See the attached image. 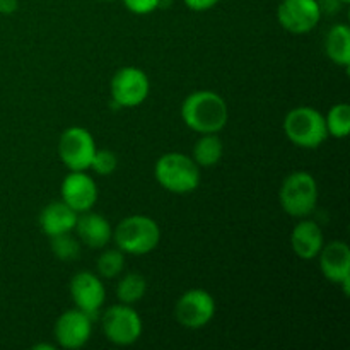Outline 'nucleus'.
<instances>
[{"label": "nucleus", "mask_w": 350, "mask_h": 350, "mask_svg": "<svg viewBox=\"0 0 350 350\" xmlns=\"http://www.w3.org/2000/svg\"><path fill=\"white\" fill-rule=\"evenodd\" d=\"M228 105L214 91H195L181 105V118L198 133H217L228 123Z\"/></svg>", "instance_id": "1"}, {"label": "nucleus", "mask_w": 350, "mask_h": 350, "mask_svg": "<svg viewBox=\"0 0 350 350\" xmlns=\"http://www.w3.org/2000/svg\"><path fill=\"white\" fill-rule=\"evenodd\" d=\"M156 180L171 193H190L200 185V170L193 159L181 152L164 154L154 167Z\"/></svg>", "instance_id": "2"}, {"label": "nucleus", "mask_w": 350, "mask_h": 350, "mask_svg": "<svg viewBox=\"0 0 350 350\" xmlns=\"http://www.w3.org/2000/svg\"><path fill=\"white\" fill-rule=\"evenodd\" d=\"M120 252L129 255H147L159 245L161 229L154 219L146 215H130L116 226L113 232Z\"/></svg>", "instance_id": "3"}, {"label": "nucleus", "mask_w": 350, "mask_h": 350, "mask_svg": "<svg viewBox=\"0 0 350 350\" xmlns=\"http://www.w3.org/2000/svg\"><path fill=\"white\" fill-rule=\"evenodd\" d=\"M284 130L287 139L303 149H317L328 137L325 116L310 106L291 109L284 120Z\"/></svg>", "instance_id": "4"}, {"label": "nucleus", "mask_w": 350, "mask_h": 350, "mask_svg": "<svg viewBox=\"0 0 350 350\" xmlns=\"http://www.w3.org/2000/svg\"><path fill=\"white\" fill-rule=\"evenodd\" d=\"M280 205L291 217H308L318 202L317 180L308 171H296L280 187Z\"/></svg>", "instance_id": "5"}, {"label": "nucleus", "mask_w": 350, "mask_h": 350, "mask_svg": "<svg viewBox=\"0 0 350 350\" xmlns=\"http://www.w3.org/2000/svg\"><path fill=\"white\" fill-rule=\"evenodd\" d=\"M96 152V142L91 132L82 126L64 130L58 140V154L70 171H85L91 167Z\"/></svg>", "instance_id": "6"}, {"label": "nucleus", "mask_w": 350, "mask_h": 350, "mask_svg": "<svg viewBox=\"0 0 350 350\" xmlns=\"http://www.w3.org/2000/svg\"><path fill=\"white\" fill-rule=\"evenodd\" d=\"M105 337L115 345H132L142 335V320L129 304H116L103 317Z\"/></svg>", "instance_id": "7"}, {"label": "nucleus", "mask_w": 350, "mask_h": 350, "mask_svg": "<svg viewBox=\"0 0 350 350\" xmlns=\"http://www.w3.org/2000/svg\"><path fill=\"white\" fill-rule=\"evenodd\" d=\"M149 79L135 67H123L111 79L113 105L118 108H135L149 96Z\"/></svg>", "instance_id": "8"}, {"label": "nucleus", "mask_w": 350, "mask_h": 350, "mask_svg": "<svg viewBox=\"0 0 350 350\" xmlns=\"http://www.w3.org/2000/svg\"><path fill=\"white\" fill-rule=\"evenodd\" d=\"M279 24L294 34L310 33L321 19L318 0H282L277 9Z\"/></svg>", "instance_id": "9"}, {"label": "nucleus", "mask_w": 350, "mask_h": 350, "mask_svg": "<svg viewBox=\"0 0 350 350\" xmlns=\"http://www.w3.org/2000/svg\"><path fill=\"white\" fill-rule=\"evenodd\" d=\"M178 323L187 328H204L215 314V301L207 291L191 289L180 297L176 304Z\"/></svg>", "instance_id": "10"}, {"label": "nucleus", "mask_w": 350, "mask_h": 350, "mask_svg": "<svg viewBox=\"0 0 350 350\" xmlns=\"http://www.w3.org/2000/svg\"><path fill=\"white\" fill-rule=\"evenodd\" d=\"M92 318L84 311L68 310L58 317L55 323V338L57 344L64 349H81L91 338Z\"/></svg>", "instance_id": "11"}, {"label": "nucleus", "mask_w": 350, "mask_h": 350, "mask_svg": "<svg viewBox=\"0 0 350 350\" xmlns=\"http://www.w3.org/2000/svg\"><path fill=\"white\" fill-rule=\"evenodd\" d=\"M70 294L75 306L91 318L99 313L106 299V291L101 279L91 272H79L72 277Z\"/></svg>", "instance_id": "12"}, {"label": "nucleus", "mask_w": 350, "mask_h": 350, "mask_svg": "<svg viewBox=\"0 0 350 350\" xmlns=\"http://www.w3.org/2000/svg\"><path fill=\"white\" fill-rule=\"evenodd\" d=\"M62 200L77 214L88 212L98 200V188L94 180L84 171H72L62 183Z\"/></svg>", "instance_id": "13"}, {"label": "nucleus", "mask_w": 350, "mask_h": 350, "mask_svg": "<svg viewBox=\"0 0 350 350\" xmlns=\"http://www.w3.org/2000/svg\"><path fill=\"white\" fill-rule=\"evenodd\" d=\"M323 275L330 282L342 284L350 279V248L344 241H332L318 253Z\"/></svg>", "instance_id": "14"}, {"label": "nucleus", "mask_w": 350, "mask_h": 350, "mask_svg": "<svg viewBox=\"0 0 350 350\" xmlns=\"http://www.w3.org/2000/svg\"><path fill=\"white\" fill-rule=\"evenodd\" d=\"M75 229H77L79 239L91 248H103L113 238V229L108 219L91 211L82 212L81 217H77Z\"/></svg>", "instance_id": "15"}, {"label": "nucleus", "mask_w": 350, "mask_h": 350, "mask_svg": "<svg viewBox=\"0 0 350 350\" xmlns=\"http://www.w3.org/2000/svg\"><path fill=\"white\" fill-rule=\"evenodd\" d=\"M291 246L301 260L317 258L323 248V231L314 221H301L293 229Z\"/></svg>", "instance_id": "16"}, {"label": "nucleus", "mask_w": 350, "mask_h": 350, "mask_svg": "<svg viewBox=\"0 0 350 350\" xmlns=\"http://www.w3.org/2000/svg\"><path fill=\"white\" fill-rule=\"evenodd\" d=\"M75 224H77V212L68 207L64 200L51 202L40 214V226L48 238L72 232Z\"/></svg>", "instance_id": "17"}, {"label": "nucleus", "mask_w": 350, "mask_h": 350, "mask_svg": "<svg viewBox=\"0 0 350 350\" xmlns=\"http://www.w3.org/2000/svg\"><path fill=\"white\" fill-rule=\"evenodd\" d=\"M328 58L340 67H350V29L345 24H335L325 40Z\"/></svg>", "instance_id": "18"}, {"label": "nucleus", "mask_w": 350, "mask_h": 350, "mask_svg": "<svg viewBox=\"0 0 350 350\" xmlns=\"http://www.w3.org/2000/svg\"><path fill=\"white\" fill-rule=\"evenodd\" d=\"M222 152H224V147L215 133H202V137L195 144L193 161L198 166H214L221 161Z\"/></svg>", "instance_id": "19"}, {"label": "nucleus", "mask_w": 350, "mask_h": 350, "mask_svg": "<svg viewBox=\"0 0 350 350\" xmlns=\"http://www.w3.org/2000/svg\"><path fill=\"white\" fill-rule=\"evenodd\" d=\"M328 135L335 139H345L350 133V106L345 103L335 105L325 116Z\"/></svg>", "instance_id": "20"}, {"label": "nucleus", "mask_w": 350, "mask_h": 350, "mask_svg": "<svg viewBox=\"0 0 350 350\" xmlns=\"http://www.w3.org/2000/svg\"><path fill=\"white\" fill-rule=\"evenodd\" d=\"M147 291V282L140 273H129L120 280L116 287V296L123 304H133L144 297Z\"/></svg>", "instance_id": "21"}, {"label": "nucleus", "mask_w": 350, "mask_h": 350, "mask_svg": "<svg viewBox=\"0 0 350 350\" xmlns=\"http://www.w3.org/2000/svg\"><path fill=\"white\" fill-rule=\"evenodd\" d=\"M51 252L55 253L58 260L70 262V260L79 258L81 245H79L77 238H74L70 232H64V234L51 236Z\"/></svg>", "instance_id": "22"}, {"label": "nucleus", "mask_w": 350, "mask_h": 350, "mask_svg": "<svg viewBox=\"0 0 350 350\" xmlns=\"http://www.w3.org/2000/svg\"><path fill=\"white\" fill-rule=\"evenodd\" d=\"M125 267V258L123 252L120 250H108L98 258V272L105 279H113L118 275Z\"/></svg>", "instance_id": "23"}, {"label": "nucleus", "mask_w": 350, "mask_h": 350, "mask_svg": "<svg viewBox=\"0 0 350 350\" xmlns=\"http://www.w3.org/2000/svg\"><path fill=\"white\" fill-rule=\"evenodd\" d=\"M116 166H118V157L111 150H98L96 149L94 157H92L91 167L101 176H108V174L115 173Z\"/></svg>", "instance_id": "24"}, {"label": "nucleus", "mask_w": 350, "mask_h": 350, "mask_svg": "<svg viewBox=\"0 0 350 350\" xmlns=\"http://www.w3.org/2000/svg\"><path fill=\"white\" fill-rule=\"evenodd\" d=\"M161 2L163 0H123L126 9L137 16H146V14L154 12L161 7Z\"/></svg>", "instance_id": "25"}, {"label": "nucleus", "mask_w": 350, "mask_h": 350, "mask_svg": "<svg viewBox=\"0 0 350 350\" xmlns=\"http://www.w3.org/2000/svg\"><path fill=\"white\" fill-rule=\"evenodd\" d=\"M187 3L188 9L195 10V12H204V10L212 9L214 5H217L219 0H183Z\"/></svg>", "instance_id": "26"}, {"label": "nucleus", "mask_w": 350, "mask_h": 350, "mask_svg": "<svg viewBox=\"0 0 350 350\" xmlns=\"http://www.w3.org/2000/svg\"><path fill=\"white\" fill-rule=\"evenodd\" d=\"M17 10V0H0V12L9 16Z\"/></svg>", "instance_id": "27"}, {"label": "nucleus", "mask_w": 350, "mask_h": 350, "mask_svg": "<svg viewBox=\"0 0 350 350\" xmlns=\"http://www.w3.org/2000/svg\"><path fill=\"white\" fill-rule=\"evenodd\" d=\"M33 349H34V350H41V349H44V350H55V345H50V344H38V345H34Z\"/></svg>", "instance_id": "28"}, {"label": "nucleus", "mask_w": 350, "mask_h": 350, "mask_svg": "<svg viewBox=\"0 0 350 350\" xmlns=\"http://www.w3.org/2000/svg\"><path fill=\"white\" fill-rule=\"evenodd\" d=\"M338 2H340V3H349L350 0H338Z\"/></svg>", "instance_id": "29"}, {"label": "nucleus", "mask_w": 350, "mask_h": 350, "mask_svg": "<svg viewBox=\"0 0 350 350\" xmlns=\"http://www.w3.org/2000/svg\"><path fill=\"white\" fill-rule=\"evenodd\" d=\"M103 2H113V0H103Z\"/></svg>", "instance_id": "30"}]
</instances>
